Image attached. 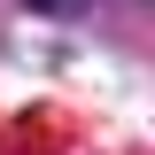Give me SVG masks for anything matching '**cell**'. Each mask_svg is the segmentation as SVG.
Segmentation results:
<instances>
[{"label": "cell", "mask_w": 155, "mask_h": 155, "mask_svg": "<svg viewBox=\"0 0 155 155\" xmlns=\"http://www.w3.org/2000/svg\"><path fill=\"white\" fill-rule=\"evenodd\" d=\"M23 8H31V16H85L93 0H23Z\"/></svg>", "instance_id": "6da1fadb"}]
</instances>
